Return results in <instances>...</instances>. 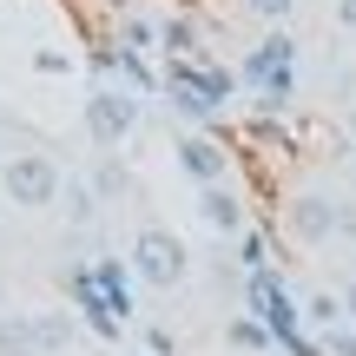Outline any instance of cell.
<instances>
[{
  "instance_id": "1",
  "label": "cell",
  "mask_w": 356,
  "mask_h": 356,
  "mask_svg": "<svg viewBox=\"0 0 356 356\" xmlns=\"http://www.w3.org/2000/svg\"><path fill=\"white\" fill-rule=\"evenodd\" d=\"M7 198L13 204H26V211H47V204H60V165H53L47 152H20V159H7Z\"/></svg>"
},
{
  "instance_id": "2",
  "label": "cell",
  "mask_w": 356,
  "mask_h": 356,
  "mask_svg": "<svg viewBox=\"0 0 356 356\" xmlns=\"http://www.w3.org/2000/svg\"><path fill=\"white\" fill-rule=\"evenodd\" d=\"M132 270H139L152 291H172V284L185 277V244H178L172 231H145V238L132 244Z\"/></svg>"
},
{
  "instance_id": "3",
  "label": "cell",
  "mask_w": 356,
  "mask_h": 356,
  "mask_svg": "<svg viewBox=\"0 0 356 356\" xmlns=\"http://www.w3.org/2000/svg\"><path fill=\"white\" fill-rule=\"evenodd\" d=\"M132 126H139V99H132V92H119V86H99V92L86 99V132H92L99 145H119Z\"/></svg>"
},
{
  "instance_id": "4",
  "label": "cell",
  "mask_w": 356,
  "mask_h": 356,
  "mask_svg": "<svg viewBox=\"0 0 356 356\" xmlns=\"http://www.w3.org/2000/svg\"><path fill=\"white\" fill-rule=\"evenodd\" d=\"M337 225H343V211H337L330 198H297V204H291V231H297L304 244H323Z\"/></svg>"
},
{
  "instance_id": "5",
  "label": "cell",
  "mask_w": 356,
  "mask_h": 356,
  "mask_svg": "<svg viewBox=\"0 0 356 356\" xmlns=\"http://www.w3.org/2000/svg\"><path fill=\"white\" fill-rule=\"evenodd\" d=\"M198 218H204L211 231H244V198H238V191H225V178H218V185H204Z\"/></svg>"
},
{
  "instance_id": "6",
  "label": "cell",
  "mask_w": 356,
  "mask_h": 356,
  "mask_svg": "<svg viewBox=\"0 0 356 356\" xmlns=\"http://www.w3.org/2000/svg\"><path fill=\"white\" fill-rule=\"evenodd\" d=\"M178 165L198 178V185H218V178H225V145H211V139H185V145H178Z\"/></svg>"
},
{
  "instance_id": "7",
  "label": "cell",
  "mask_w": 356,
  "mask_h": 356,
  "mask_svg": "<svg viewBox=\"0 0 356 356\" xmlns=\"http://www.w3.org/2000/svg\"><path fill=\"white\" fill-rule=\"evenodd\" d=\"M66 343H73V317H60V310L33 317V350H66Z\"/></svg>"
},
{
  "instance_id": "8",
  "label": "cell",
  "mask_w": 356,
  "mask_h": 356,
  "mask_svg": "<svg viewBox=\"0 0 356 356\" xmlns=\"http://www.w3.org/2000/svg\"><path fill=\"white\" fill-rule=\"evenodd\" d=\"M0 356H40L33 350V317H0Z\"/></svg>"
},
{
  "instance_id": "9",
  "label": "cell",
  "mask_w": 356,
  "mask_h": 356,
  "mask_svg": "<svg viewBox=\"0 0 356 356\" xmlns=\"http://www.w3.org/2000/svg\"><path fill=\"white\" fill-rule=\"evenodd\" d=\"M244 7H251L257 20H291V7H297V0H244Z\"/></svg>"
},
{
  "instance_id": "10",
  "label": "cell",
  "mask_w": 356,
  "mask_h": 356,
  "mask_svg": "<svg viewBox=\"0 0 356 356\" xmlns=\"http://www.w3.org/2000/svg\"><path fill=\"white\" fill-rule=\"evenodd\" d=\"M310 317H317V323H337V317H343V297H310Z\"/></svg>"
},
{
  "instance_id": "11",
  "label": "cell",
  "mask_w": 356,
  "mask_h": 356,
  "mask_svg": "<svg viewBox=\"0 0 356 356\" xmlns=\"http://www.w3.org/2000/svg\"><path fill=\"white\" fill-rule=\"evenodd\" d=\"M337 20H343L350 33H356V0H337Z\"/></svg>"
},
{
  "instance_id": "12",
  "label": "cell",
  "mask_w": 356,
  "mask_h": 356,
  "mask_svg": "<svg viewBox=\"0 0 356 356\" xmlns=\"http://www.w3.org/2000/svg\"><path fill=\"white\" fill-rule=\"evenodd\" d=\"M343 317L356 323V284H350V291H343Z\"/></svg>"
}]
</instances>
